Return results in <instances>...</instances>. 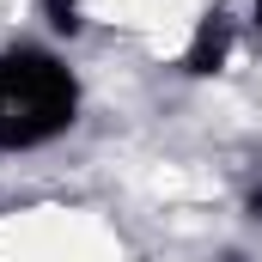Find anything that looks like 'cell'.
<instances>
[{
  "instance_id": "obj_1",
  "label": "cell",
  "mask_w": 262,
  "mask_h": 262,
  "mask_svg": "<svg viewBox=\"0 0 262 262\" xmlns=\"http://www.w3.org/2000/svg\"><path fill=\"white\" fill-rule=\"evenodd\" d=\"M85 79L55 43L12 37L0 43V152H43L79 128Z\"/></svg>"
},
{
  "instance_id": "obj_2",
  "label": "cell",
  "mask_w": 262,
  "mask_h": 262,
  "mask_svg": "<svg viewBox=\"0 0 262 262\" xmlns=\"http://www.w3.org/2000/svg\"><path fill=\"white\" fill-rule=\"evenodd\" d=\"M238 43H244V31H238V18L232 12H220V6H207L195 18V31H189V43H183V79H220L226 67L238 61Z\"/></svg>"
},
{
  "instance_id": "obj_3",
  "label": "cell",
  "mask_w": 262,
  "mask_h": 262,
  "mask_svg": "<svg viewBox=\"0 0 262 262\" xmlns=\"http://www.w3.org/2000/svg\"><path fill=\"white\" fill-rule=\"evenodd\" d=\"M37 12H43V25L55 37H79L85 31V6L79 0H37Z\"/></svg>"
},
{
  "instance_id": "obj_4",
  "label": "cell",
  "mask_w": 262,
  "mask_h": 262,
  "mask_svg": "<svg viewBox=\"0 0 262 262\" xmlns=\"http://www.w3.org/2000/svg\"><path fill=\"white\" fill-rule=\"evenodd\" d=\"M244 213H250V220H262V183L250 189V195H244Z\"/></svg>"
},
{
  "instance_id": "obj_5",
  "label": "cell",
  "mask_w": 262,
  "mask_h": 262,
  "mask_svg": "<svg viewBox=\"0 0 262 262\" xmlns=\"http://www.w3.org/2000/svg\"><path fill=\"white\" fill-rule=\"evenodd\" d=\"M250 25H256V31H262V0H250Z\"/></svg>"
}]
</instances>
